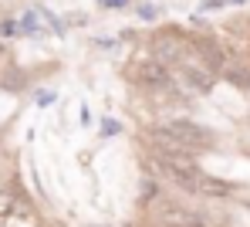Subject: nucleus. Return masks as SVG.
Returning <instances> with one entry per match:
<instances>
[{
  "label": "nucleus",
  "mask_w": 250,
  "mask_h": 227,
  "mask_svg": "<svg viewBox=\"0 0 250 227\" xmlns=\"http://www.w3.org/2000/svg\"><path fill=\"white\" fill-rule=\"evenodd\" d=\"M149 136L156 139H169L172 146H179L186 156H200L203 149H209L213 142V133H209L207 126H200V122H193V119H183V115H169L163 122H156L152 129H149Z\"/></svg>",
  "instance_id": "nucleus-1"
},
{
  "label": "nucleus",
  "mask_w": 250,
  "mask_h": 227,
  "mask_svg": "<svg viewBox=\"0 0 250 227\" xmlns=\"http://www.w3.org/2000/svg\"><path fill=\"white\" fill-rule=\"evenodd\" d=\"M125 78H128V85H135V89L142 91H156V95H166V91L176 89V75H172V68H169L166 61H159V58H132L128 65H125Z\"/></svg>",
  "instance_id": "nucleus-2"
},
{
  "label": "nucleus",
  "mask_w": 250,
  "mask_h": 227,
  "mask_svg": "<svg viewBox=\"0 0 250 227\" xmlns=\"http://www.w3.org/2000/svg\"><path fill=\"white\" fill-rule=\"evenodd\" d=\"M149 51H152V58H159L169 68H176L189 51V38L179 27H159L156 34H149Z\"/></svg>",
  "instance_id": "nucleus-3"
},
{
  "label": "nucleus",
  "mask_w": 250,
  "mask_h": 227,
  "mask_svg": "<svg viewBox=\"0 0 250 227\" xmlns=\"http://www.w3.org/2000/svg\"><path fill=\"white\" fill-rule=\"evenodd\" d=\"M0 221H34V204L24 193L21 180L0 186Z\"/></svg>",
  "instance_id": "nucleus-4"
},
{
  "label": "nucleus",
  "mask_w": 250,
  "mask_h": 227,
  "mask_svg": "<svg viewBox=\"0 0 250 227\" xmlns=\"http://www.w3.org/2000/svg\"><path fill=\"white\" fill-rule=\"evenodd\" d=\"M172 75L179 78V85L189 91V95H209L213 85H216V75L209 71L207 65H200V61H186V58L172 68Z\"/></svg>",
  "instance_id": "nucleus-5"
},
{
  "label": "nucleus",
  "mask_w": 250,
  "mask_h": 227,
  "mask_svg": "<svg viewBox=\"0 0 250 227\" xmlns=\"http://www.w3.org/2000/svg\"><path fill=\"white\" fill-rule=\"evenodd\" d=\"M216 75H223L227 82H233L240 91H250V71L244 68V65H237V61H227V65H223Z\"/></svg>",
  "instance_id": "nucleus-6"
},
{
  "label": "nucleus",
  "mask_w": 250,
  "mask_h": 227,
  "mask_svg": "<svg viewBox=\"0 0 250 227\" xmlns=\"http://www.w3.org/2000/svg\"><path fill=\"white\" fill-rule=\"evenodd\" d=\"M17 27H21V34H31V38H41L44 34L41 21H38V10H24V14L17 17Z\"/></svg>",
  "instance_id": "nucleus-7"
},
{
  "label": "nucleus",
  "mask_w": 250,
  "mask_h": 227,
  "mask_svg": "<svg viewBox=\"0 0 250 227\" xmlns=\"http://www.w3.org/2000/svg\"><path fill=\"white\" fill-rule=\"evenodd\" d=\"M17 34H21L17 17H0V41H10V38H17Z\"/></svg>",
  "instance_id": "nucleus-8"
},
{
  "label": "nucleus",
  "mask_w": 250,
  "mask_h": 227,
  "mask_svg": "<svg viewBox=\"0 0 250 227\" xmlns=\"http://www.w3.org/2000/svg\"><path fill=\"white\" fill-rule=\"evenodd\" d=\"M119 133H122V122H115V119H105V122H102V136H105V139L119 136Z\"/></svg>",
  "instance_id": "nucleus-9"
},
{
  "label": "nucleus",
  "mask_w": 250,
  "mask_h": 227,
  "mask_svg": "<svg viewBox=\"0 0 250 227\" xmlns=\"http://www.w3.org/2000/svg\"><path fill=\"white\" fill-rule=\"evenodd\" d=\"M156 14H159V10H156V7H149V3H142V7H139V17H142V21H156Z\"/></svg>",
  "instance_id": "nucleus-10"
},
{
  "label": "nucleus",
  "mask_w": 250,
  "mask_h": 227,
  "mask_svg": "<svg viewBox=\"0 0 250 227\" xmlns=\"http://www.w3.org/2000/svg\"><path fill=\"white\" fill-rule=\"evenodd\" d=\"M102 7H105V10H125L128 0H102Z\"/></svg>",
  "instance_id": "nucleus-11"
},
{
  "label": "nucleus",
  "mask_w": 250,
  "mask_h": 227,
  "mask_svg": "<svg viewBox=\"0 0 250 227\" xmlns=\"http://www.w3.org/2000/svg\"><path fill=\"white\" fill-rule=\"evenodd\" d=\"M0 58H7V41H0Z\"/></svg>",
  "instance_id": "nucleus-12"
}]
</instances>
